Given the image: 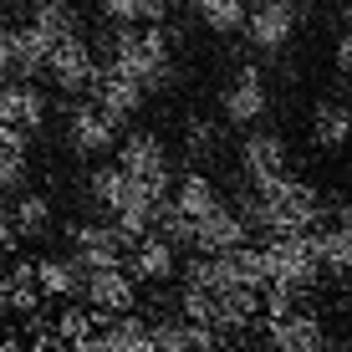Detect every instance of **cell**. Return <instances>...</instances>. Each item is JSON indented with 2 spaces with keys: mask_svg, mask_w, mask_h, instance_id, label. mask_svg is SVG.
Segmentation results:
<instances>
[{
  "mask_svg": "<svg viewBox=\"0 0 352 352\" xmlns=\"http://www.w3.org/2000/svg\"><path fill=\"white\" fill-rule=\"evenodd\" d=\"M82 97H87L92 107H102V113L113 118L118 128H123V118H133V113H138L148 92H143V82H133L128 72H118V67H97Z\"/></svg>",
  "mask_w": 352,
  "mask_h": 352,
  "instance_id": "6",
  "label": "cell"
},
{
  "mask_svg": "<svg viewBox=\"0 0 352 352\" xmlns=\"http://www.w3.org/2000/svg\"><path fill=\"white\" fill-rule=\"evenodd\" d=\"M240 31L250 36L256 52H281L291 41V31H296V6H291V0H256V6L245 10V26Z\"/></svg>",
  "mask_w": 352,
  "mask_h": 352,
  "instance_id": "11",
  "label": "cell"
},
{
  "mask_svg": "<svg viewBox=\"0 0 352 352\" xmlns=\"http://www.w3.org/2000/svg\"><path fill=\"white\" fill-rule=\"evenodd\" d=\"M265 352H327L317 311H291V317L265 322Z\"/></svg>",
  "mask_w": 352,
  "mask_h": 352,
  "instance_id": "14",
  "label": "cell"
},
{
  "mask_svg": "<svg viewBox=\"0 0 352 352\" xmlns=\"http://www.w3.org/2000/svg\"><path fill=\"white\" fill-rule=\"evenodd\" d=\"M16 250V225H10V210L0 204V256H10Z\"/></svg>",
  "mask_w": 352,
  "mask_h": 352,
  "instance_id": "31",
  "label": "cell"
},
{
  "mask_svg": "<svg viewBox=\"0 0 352 352\" xmlns=\"http://www.w3.org/2000/svg\"><path fill=\"white\" fill-rule=\"evenodd\" d=\"M250 245V225L240 220V210H230V204L220 199L210 214H199L194 220V250L199 256H225V250H240Z\"/></svg>",
  "mask_w": 352,
  "mask_h": 352,
  "instance_id": "10",
  "label": "cell"
},
{
  "mask_svg": "<svg viewBox=\"0 0 352 352\" xmlns=\"http://www.w3.org/2000/svg\"><path fill=\"white\" fill-rule=\"evenodd\" d=\"M118 168H123L128 184H138L148 194H164V199H168V189H174V159H168L164 138L148 133V128L128 133V138L118 143Z\"/></svg>",
  "mask_w": 352,
  "mask_h": 352,
  "instance_id": "3",
  "label": "cell"
},
{
  "mask_svg": "<svg viewBox=\"0 0 352 352\" xmlns=\"http://www.w3.org/2000/svg\"><path fill=\"white\" fill-rule=\"evenodd\" d=\"M46 123V92L31 82H6L0 87V128H21V133H41Z\"/></svg>",
  "mask_w": 352,
  "mask_h": 352,
  "instance_id": "15",
  "label": "cell"
},
{
  "mask_svg": "<svg viewBox=\"0 0 352 352\" xmlns=\"http://www.w3.org/2000/svg\"><path fill=\"white\" fill-rule=\"evenodd\" d=\"M332 225L352 230V204H347V199H332Z\"/></svg>",
  "mask_w": 352,
  "mask_h": 352,
  "instance_id": "34",
  "label": "cell"
},
{
  "mask_svg": "<svg viewBox=\"0 0 352 352\" xmlns=\"http://www.w3.org/2000/svg\"><path fill=\"white\" fill-rule=\"evenodd\" d=\"M0 352H26V342H21V337H10V332H0Z\"/></svg>",
  "mask_w": 352,
  "mask_h": 352,
  "instance_id": "35",
  "label": "cell"
},
{
  "mask_svg": "<svg viewBox=\"0 0 352 352\" xmlns=\"http://www.w3.org/2000/svg\"><path fill=\"white\" fill-rule=\"evenodd\" d=\"M261 256H265V276H271L265 286H291L307 296L322 281V261H317L311 235H271L261 245Z\"/></svg>",
  "mask_w": 352,
  "mask_h": 352,
  "instance_id": "4",
  "label": "cell"
},
{
  "mask_svg": "<svg viewBox=\"0 0 352 352\" xmlns=\"http://www.w3.org/2000/svg\"><path fill=\"white\" fill-rule=\"evenodd\" d=\"M82 301L87 311H102V317H123V311L138 307V281L123 271V265H107V271H87L82 276Z\"/></svg>",
  "mask_w": 352,
  "mask_h": 352,
  "instance_id": "7",
  "label": "cell"
},
{
  "mask_svg": "<svg viewBox=\"0 0 352 352\" xmlns=\"http://www.w3.org/2000/svg\"><path fill=\"white\" fill-rule=\"evenodd\" d=\"M10 225H16V240H41L52 230V199L46 194H21L16 210H10Z\"/></svg>",
  "mask_w": 352,
  "mask_h": 352,
  "instance_id": "21",
  "label": "cell"
},
{
  "mask_svg": "<svg viewBox=\"0 0 352 352\" xmlns=\"http://www.w3.org/2000/svg\"><path fill=\"white\" fill-rule=\"evenodd\" d=\"M102 16L113 26H164L168 6L164 0H102Z\"/></svg>",
  "mask_w": 352,
  "mask_h": 352,
  "instance_id": "22",
  "label": "cell"
},
{
  "mask_svg": "<svg viewBox=\"0 0 352 352\" xmlns=\"http://www.w3.org/2000/svg\"><path fill=\"white\" fill-rule=\"evenodd\" d=\"M286 138L271 128H256L245 133V143H240V179L245 184H265V179H281L286 174Z\"/></svg>",
  "mask_w": 352,
  "mask_h": 352,
  "instance_id": "13",
  "label": "cell"
},
{
  "mask_svg": "<svg viewBox=\"0 0 352 352\" xmlns=\"http://www.w3.org/2000/svg\"><path fill=\"white\" fill-rule=\"evenodd\" d=\"M189 6H194V16H199L204 26L220 31V36H235L245 26V0H189Z\"/></svg>",
  "mask_w": 352,
  "mask_h": 352,
  "instance_id": "26",
  "label": "cell"
},
{
  "mask_svg": "<svg viewBox=\"0 0 352 352\" xmlns=\"http://www.w3.org/2000/svg\"><path fill=\"white\" fill-rule=\"evenodd\" d=\"M184 148H189V159H210V153L220 148V128H214L210 118H189L184 123Z\"/></svg>",
  "mask_w": 352,
  "mask_h": 352,
  "instance_id": "29",
  "label": "cell"
},
{
  "mask_svg": "<svg viewBox=\"0 0 352 352\" xmlns=\"http://www.w3.org/2000/svg\"><path fill=\"white\" fill-rule=\"evenodd\" d=\"M10 6H21V0H0V10H10Z\"/></svg>",
  "mask_w": 352,
  "mask_h": 352,
  "instance_id": "38",
  "label": "cell"
},
{
  "mask_svg": "<svg viewBox=\"0 0 352 352\" xmlns=\"http://www.w3.org/2000/svg\"><path fill=\"white\" fill-rule=\"evenodd\" d=\"M113 322V317H102V311H87V307H67L62 317L52 322V332L62 337V342L72 347V342H82V337H92V332H102V327Z\"/></svg>",
  "mask_w": 352,
  "mask_h": 352,
  "instance_id": "28",
  "label": "cell"
},
{
  "mask_svg": "<svg viewBox=\"0 0 352 352\" xmlns=\"http://www.w3.org/2000/svg\"><path fill=\"white\" fill-rule=\"evenodd\" d=\"M174 256H179V250L164 245L159 235H143L138 245L128 250V265H123V271L133 276V281H168V276H174Z\"/></svg>",
  "mask_w": 352,
  "mask_h": 352,
  "instance_id": "16",
  "label": "cell"
},
{
  "mask_svg": "<svg viewBox=\"0 0 352 352\" xmlns=\"http://www.w3.org/2000/svg\"><path fill=\"white\" fill-rule=\"evenodd\" d=\"M118 72H128L133 82H143V92H164L174 87V56H168V36L164 26H118L113 31V62Z\"/></svg>",
  "mask_w": 352,
  "mask_h": 352,
  "instance_id": "2",
  "label": "cell"
},
{
  "mask_svg": "<svg viewBox=\"0 0 352 352\" xmlns=\"http://www.w3.org/2000/svg\"><path fill=\"white\" fill-rule=\"evenodd\" d=\"M21 184H26V153L0 148V199H6V194H16Z\"/></svg>",
  "mask_w": 352,
  "mask_h": 352,
  "instance_id": "30",
  "label": "cell"
},
{
  "mask_svg": "<svg viewBox=\"0 0 352 352\" xmlns=\"http://www.w3.org/2000/svg\"><path fill=\"white\" fill-rule=\"evenodd\" d=\"M31 26L46 36V41H67V36H82V21H77V10L67 6V0H56V6H41V10H31Z\"/></svg>",
  "mask_w": 352,
  "mask_h": 352,
  "instance_id": "25",
  "label": "cell"
},
{
  "mask_svg": "<svg viewBox=\"0 0 352 352\" xmlns=\"http://www.w3.org/2000/svg\"><path fill=\"white\" fill-rule=\"evenodd\" d=\"M265 107H271V92H265L261 67H240L235 77H230L225 97H220L225 123H235V128H256L261 118H265Z\"/></svg>",
  "mask_w": 352,
  "mask_h": 352,
  "instance_id": "9",
  "label": "cell"
},
{
  "mask_svg": "<svg viewBox=\"0 0 352 352\" xmlns=\"http://www.w3.org/2000/svg\"><path fill=\"white\" fill-rule=\"evenodd\" d=\"M67 143H72V153H82V159H102V153L118 148V123L102 113V107H92L87 97H82V102L67 113Z\"/></svg>",
  "mask_w": 352,
  "mask_h": 352,
  "instance_id": "8",
  "label": "cell"
},
{
  "mask_svg": "<svg viewBox=\"0 0 352 352\" xmlns=\"http://www.w3.org/2000/svg\"><path fill=\"white\" fill-rule=\"evenodd\" d=\"M72 352H118V347L107 342V332H92V337H82V342H72Z\"/></svg>",
  "mask_w": 352,
  "mask_h": 352,
  "instance_id": "32",
  "label": "cell"
},
{
  "mask_svg": "<svg viewBox=\"0 0 352 352\" xmlns=\"http://www.w3.org/2000/svg\"><path fill=\"white\" fill-rule=\"evenodd\" d=\"M327 204L322 194L307 184V179H265V184H250L245 204H240V220L261 235H311L322 225Z\"/></svg>",
  "mask_w": 352,
  "mask_h": 352,
  "instance_id": "1",
  "label": "cell"
},
{
  "mask_svg": "<svg viewBox=\"0 0 352 352\" xmlns=\"http://www.w3.org/2000/svg\"><path fill=\"white\" fill-rule=\"evenodd\" d=\"M26 6H31V10H41V6H56V0H26Z\"/></svg>",
  "mask_w": 352,
  "mask_h": 352,
  "instance_id": "37",
  "label": "cell"
},
{
  "mask_svg": "<svg viewBox=\"0 0 352 352\" xmlns=\"http://www.w3.org/2000/svg\"><path fill=\"white\" fill-rule=\"evenodd\" d=\"M327 352H352V347H327Z\"/></svg>",
  "mask_w": 352,
  "mask_h": 352,
  "instance_id": "39",
  "label": "cell"
},
{
  "mask_svg": "<svg viewBox=\"0 0 352 352\" xmlns=\"http://www.w3.org/2000/svg\"><path fill=\"white\" fill-rule=\"evenodd\" d=\"M92 72H97V56H92V46L82 41V36H67V41H56L52 56H46V77H52L56 92H67V97L87 92Z\"/></svg>",
  "mask_w": 352,
  "mask_h": 352,
  "instance_id": "12",
  "label": "cell"
},
{
  "mask_svg": "<svg viewBox=\"0 0 352 352\" xmlns=\"http://www.w3.org/2000/svg\"><path fill=\"white\" fill-rule=\"evenodd\" d=\"M6 301H10V311H21V317L41 311V286H36V265L31 261H16L6 271Z\"/></svg>",
  "mask_w": 352,
  "mask_h": 352,
  "instance_id": "23",
  "label": "cell"
},
{
  "mask_svg": "<svg viewBox=\"0 0 352 352\" xmlns=\"http://www.w3.org/2000/svg\"><path fill=\"white\" fill-rule=\"evenodd\" d=\"M133 245H138V240H128L113 220H82V225H72V261H77L82 271L123 265Z\"/></svg>",
  "mask_w": 352,
  "mask_h": 352,
  "instance_id": "5",
  "label": "cell"
},
{
  "mask_svg": "<svg viewBox=\"0 0 352 352\" xmlns=\"http://www.w3.org/2000/svg\"><path fill=\"white\" fill-rule=\"evenodd\" d=\"M31 265H36V286H41V296H77L82 276H87L72 256H41Z\"/></svg>",
  "mask_w": 352,
  "mask_h": 352,
  "instance_id": "19",
  "label": "cell"
},
{
  "mask_svg": "<svg viewBox=\"0 0 352 352\" xmlns=\"http://www.w3.org/2000/svg\"><path fill=\"white\" fill-rule=\"evenodd\" d=\"M168 204H174L179 214H189V220H199V214H210L214 204H220V189H214V179H210V174L189 168V174L179 179V189L168 194Z\"/></svg>",
  "mask_w": 352,
  "mask_h": 352,
  "instance_id": "20",
  "label": "cell"
},
{
  "mask_svg": "<svg viewBox=\"0 0 352 352\" xmlns=\"http://www.w3.org/2000/svg\"><path fill=\"white\" fill-rule=\"evenodd\" d=\"M123 194H128V179H123V168H118V164H102V168H92V174H87V199L102 214H113L118 204H123Z\"/></svg>",
  "mask_w": 352,
  "mask_h": 352,
  "instance_id": "24",
  "label": "cell"
},
{
  "mask_svg": "<svg viewBox=\"0 0 352 352\" xmlns=\"http://www.w3.org/2000/svg\"><path fill=\"white\" fill-rule=\"evenodd\" d=\"M337 67H342L347 77H352V31L342 36V41H337Z\"/></svg>",
  "mask_w": 352,
  "mask_h": 352,
  "instance_id": "33",
  "label": "cell"
},
{
  "mask_svg": "<svg viewBox=\"0 0 352 352\" xmlns=\"http://www.w3.org/2000/svg\"><path fill=\"white\" fill-rule=\"evenodd\" d=\"M311 245H317L322 271H332L337 281H352V230H342V225L311 230Z\"/></svg>",
  "mask_w": 352,
  "mask_h": 352,
  "instance_id": "18",
  "label": "cell"
},
{
  "mask_svg": "<svg viewBox=\"0 0 352 352\" xmlns=\"http://www.w3.org/2000/svg\"><path fill=\"white\" fill-rule=\"evenodd\" d=\"M311 138L322 143V148H342V143L352 138V113L337 102H322L317 118H311Z\"/></svg>",
  "mask_w": 352,
  "mask_h": 352,
  "instance_id": "27",
  "label": "cell"
},
{
  "mask_svg": "<svg viewBox=\"0 0 352 352\" xmlns=\"http://www.w3.org/2000/svg\"><path fill=\"white\" fill-rule=\"evenodd\" d=\"M10 311V301H6V276H0V317Z\"/></svg>",
  "mask_w": 352,
  "mask_h": 352,
  "instance_id": "36",
  "label": "cell"
},
{
  "mask_svg": "<svg viewBox=\"0 0 352 352\" xmlns=\"http://www.w3.org/2000/svg\"><path fill=\"white\" fill-rule=\"evenodd\" d=\"M46 56H52V41H46V36L36 31V26L10 31V77H16V82L36 77V72L46 67Z\"/></svg>",
  "mask_w": 352,
  "mask_h": 352,
  "instance_id": "17",
  "label": "cell"
}]
</instances>
